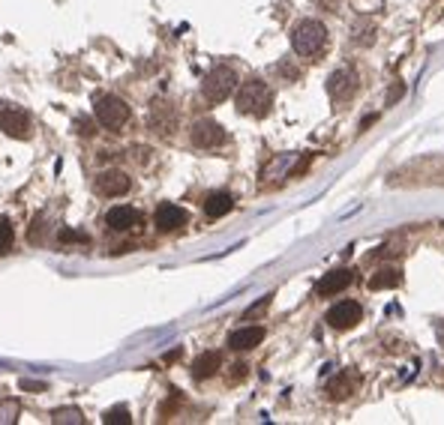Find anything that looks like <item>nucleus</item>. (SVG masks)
Wrapping results in <instances>:
<instances>
[{"mask_svg": "<svg viewBox=\"0 0 444 425\" xmlns=\"http://www.w3.org/2000/svg\"><path fill=\"white\" fill-rule=\"evenodd\" d=\"M0 129L9 138H27L30 135V117L18 108H3L0 111Z\"/></svg>", "mask_w": 444, "mask_h": 425, "instance_id": "nucleus-7", "label": "nucleus"}, {"mask_svg": "<svg viewBox=\"0 0 444 425\" xmlns=\"http://www.w3.org/2000/svg\"><path fill=\"white\" fill-rule=\"evenodd\" d=\"M351 281H355V272H351V270H330V272H325V279L316 285V293H318V297H333V293L346 291Z\"/></svg>", "mask_w": 444, "mask_h": 425, "instance_id": "nucleus-9", "label": "nucleus"}, {"mask_svg": "<svg viewBox=\"0 0 444 425\" xmlns=\"http://www.w3.org/2000/svg\"><path fill=\"white\" fill-rule=\"evenodd\" d=\"M186 219H189L186 210L177 204H159V210H156V228L159 231H177L186 225Z\"/></svg>", "mask_w": 444, "mask_h": 425, "instance_id": "nucleus-10", "label": "nucleus"}, {"mask_svg": "<svg viewBox=\"0 0 444 425\" xmlns=\"http://www.w3.org/2000/svg\"><path fill=\"white\" fill-rule=\"evenodd\" d=\"M235 102H237V111H240V114L265 117L267 111H270V102H274V93H270V87L265 84V81L252 78V81H246V84H240L237 96H235Z\"/></svg>", "mask_w": 444, "mask_h": 425, "instance_id": "nucleus-1", "label": "nucleus"}, {"mask_svg": "<svg viewBox=\"0 0 444 425\" xmlns=\"http://www.w3.org/2000/svg\"><path fill=\"white\" fill-rule=\"evenodd\" d=\"M103 422L105 425H129V422H133V417H129L126 408H111V410H105Z\"/></svg>", "mask_w": 444, "mask_h": 425, "instance_id": "nucleus-19", "label": "nucleus"}, {"mask_svg": "<svg viewBox=\"0 0 444 425\" xmlns=\"http://www.w3.org/2000/svg\"><path fill=\"white\" fill-rule=\"evenodd\" d=\"M327 93L342 102V99H348L355 93V72H348V69H336L330 78H327Z\"/></svg>", "mask_w": 444, "mask_h": 425, "instance_id": "nucleus-11", "label": "nucleus"}, {"mask_svg": "<svg viewBox=\"0 0 444 425\" xmlns=\"http://www.w3.org/2000/svg\"><path fill=\"white\" fill-rule=\"evenodd\" d=\"M261 341H265V330L261 327H240L228 336V348L231 350H249V348L261 345Z\"/></svg>", "mask_w": 444, "mask_h": 425, "instance_id": "nucleus-13", "label": "nucleus"}, {"mask_svg": "<svg viewBox=\"0 0 444 425\" xmlns=\"http://www.w3.org/2000/svg\"><path fill=\"white\" fill-rule=\"evenodd\" d=\"M219 366H222V357H219L216 350L201 353V357H195V362H193V378H195V380L214 378V374L219 371Z\"/></svg>", "mask_w": 444, "mask_h": 425, "instance_id": "nucleus-14", "label": "nucleus"}, {"mask_svg": "<svg viewBox=\"0 0 444 425\" xmlns=\"http://www.w3.org/2000/svg\"><path fill=\"white\" fill-rule=\"evenodd\" d=\"M357 383H360V378H357L355 371H342L336 380H330V383H327V392H330V399H333V401H339V399H348L351 392L357 389Z\"/></svg>", "mask_w": 444, "mask_h": 425, "instance_id": "nucleus-15", "label": "nucleus"}, {"mask_svg": "<svg viewBox=\"0 0 444 425\" xmlns=\"http://www.w3.org/2000/svg\"><path fill=\"white\" fill-rule=\"evenodd\" d=\"M360 318H363V309H360V302H355V300H342V302H336V306L327 311V323L333 330H351Z\"/></svg>", "mask_w": 444, "mask_h": 425, "instance_id": "nucleus-5", "label": "nucleus"}, {"mask_svg": "<svg viewBox=\"0 0 444 425\" xmlns=\"http://www.w3.org/2000/svg\"><path fill=\"white\" fill-rule=\"evenodd\" d=\"M325 45H327V27L316 22V18H306V22H300L291 30V48L300 57H316Z\"/></svg>", "mask_w": 444, "mask_h": 425, "instance_id": "nucleus-2", "label": "nucleus"}, {"mask_svg": "<svg viewBox=\"0 0 444 425\" xmlns=\"http://www.w3.org/2000/svg\"><path fill=\"white\" fill-rule=\"evenodd\" d=\"M15 413H18V404H15V401H9L6 408L0 410V419H3V422H15Z\"/></svg>", "mask_w": 444, "mask_h": 425, "instance_id": "nucleus-22", "label": "nucleus"}, {"mask_svg": "<svg viewBox=\"0 0 444 425\" xmlns=\"http://www.w3.org/2000/svg\"><path fill=\"white\" fill-rule=\"evenodd\" d=\"M78 132H82V135H90V126L84 123V120H78Z\"/></svg>", "mask_w": 444, "mask_h": 425, "instance_id": "nucleus-24", "label": "nucleus"}, {"mask_svg": "<svg viewBox=\"0 0 444 425\" xmlns=\"http://www.w3.org/2000/svg\"><path fill=\"white\" fill-rule=\"evenodd\" d=\"M402 96V84H397V87H393L390 90V96H387V102H393V99H399Z\"/></svg>", "mask_w": 444, "mask_h": 425, "instance_id": "nucleus-23", "label": "nucleus"}, {"mask_svg": "<svg viewBox=\"0 0 444 425\" xmlns=\"http://www.w3.org/2000/svg\"><path fill=\"white\" fill-rule=\"evenodd\" d=\"M397 285H399V270H397V267H385V270H378L376 276L369 279V288H372V291L397 288Z\"/></svg>", "mask_w": 444, "mask_h": 425, "instance_id": "nucleus-17", "label": "nucleus"}, {"mask_svg": "<svg viewBox=\"0 0 444 425\" xmlns=\"http://www.w3.org/2000/svg\"><path fill=\"white\" fill-rule=\"evenodd\" d=\"M96 192L105 198H120L129 192V177L124 171H105V174L96 177Z\"/></svg>", "mask_w": 444, "mask_h": 425, "instance_id": "nucleus-8", "label": "nucleus"}, {"mask_svg": "<svg viewBox=\"0 0 444 425\" xmlns=\"http://www.w3.org/2000/svg\"><path fill=\"white\" fill-rule=\"evenodd\" d=\"M235 90H237V75H235V69H228V66L210 69L205 84H201V93H205L207 102H222V99H228Z\"/></svg>", "mask_w": 444, "mask_h": 425, "instance_id": "nucleus-3", "label": "nucleus"}, {"mask_svg": "<svg viewBox=\"0 0 444 425\" xmlns=\"http://www.w3.org/2000/svg\"><path fill=\"white\" fill-rule=\"evenodd\" d=\"M108 228H114V231H129V228H135L138 222H141V212L135 207H126V204H120V207H111L108 210Z\"/></svg>", "mask_w": 444, "mask_h": 425, "instance_id": "nucleus-12", "label": "nucleus"}, {"mask_svg": "<svg viewBox=\"0 0 444 425\" xmlns=\"http://www.w3.org/2000/svg\"><path fill=\"white\" fill-rule=\"evenodd\" d=\"M270 297H274V293H267V297H261L256 306H249V309H246V320H249V318H256V315H261V311L270 306Z\"/></svg>", "mask_w": 444, "mask_h": 425, "instance_id": "nucleus-21", "label": "nucleus"}, {"mask_svg": "<svg viewBox=\"0 0 444 425\" xmlns=\"http://www.w3.org/2000/svg\"><path fill=\"white\" fill-rule=\"evenodd\" d=\"M52 422H54V425H66V422L82 425L84 419H82V413H78V410H57L54 417H52Z\"/></svg>", "mask_w": 444, "mask_h": 425, "instance_id": "nucleus-20", "label": "nucleus"}, {"mask_svg": "<svg viewBox=\"0 0 444 425\" xmlns=\"http://www.w3.org/2000/svg\"><path fill=\"white\" fill-rule=\"evenodd\" d=\"M222 141H225V129H222L216 120H198V123L193 126V144L195 147L210 150V147L222 144Z\"/></svg>", "mask_w": 444, "mask_h": 425, "instance_id": "nucleus-6", "label": "nucleus"}, {"mask_svg": "<svg viewBox=\"0 0 444 425\" xmlns=\"http://www.w3.org/2000/svg\"><path fill=\"white\" fill-rule=\"evenodd\" d=\"M13 242H15V231H13V225H9L6 219H0V255H6V252L13 249Z\"/></svg>", "mask_w": 444, "mask_h": 425, "instance_id": "nucleus-18", "label": "nucleus"}, {"mask_svg": "<svg viewBox=\"0 0 444 425\" xmlns=\"http://www.w3.org/2000/svg\"><path fill=\"white\" fill-rule=\"evenodd\" d=\"M96 120L105 129H120L129 120V105L120 96H103L96 99Z\"/></svg>", "mask_w": 444, "mask_h": 425, "instance_id": "nucleus-4", "label": "nucleus"}, {"mask_svg": "<svg viewBox=\"0 0 444 425\" xmlns=\"http://www.w3.org/2000/svg\"><path fill=\"white\" fill-rule=\"evenodd\" d=\"M231 207H235V198H231L228 192H214V195H207V201H205V212L210 219H222L225 212H231Z\"/></svg>", "mask_w": 444, "mask_h": 425, "instance_id": "nucleus-16", "label": "nucleus"}]
</instances>
